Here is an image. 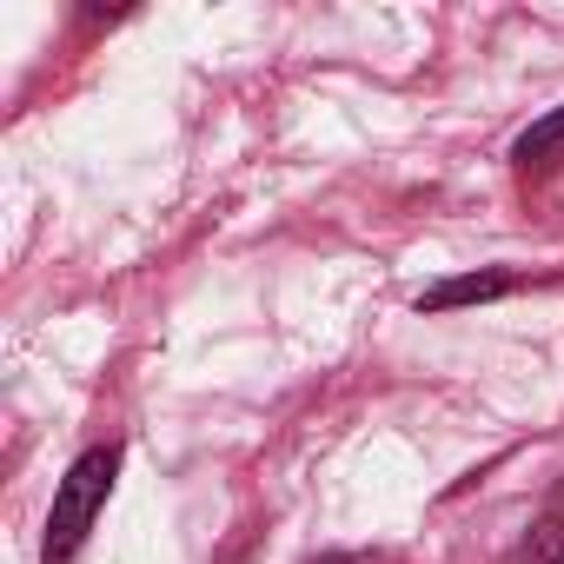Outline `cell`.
Here are the masks:
<instances>
[{"mask_svg":"<svg viewBox=\"0 0 564 564\" xmlns=\"http://www.w3.org/2000/svg\"><path fill=\"white\" fill-rule=\"evenodd\" d=\"M511 160H518V173H557L564 166V107L544 113L538 127H524L518 147H511Z\"/></svg>","mask_w":564,"mask_h":564,"instance_id":"3957f363","label":"cell"},{"mask_svg":"<svg viewBox=\"0 0 564 564\" xmlns=\"http://www.w3.org/2000/svg\"><path fill=\"white\" fill-rule=\"evenodd\" d=\"M113 471H120V452L113 445H94L67 465L61 491H54V518H47V544H41V564H74V551L87 544L107 491H113Z\"/></svg>","mask_w":564,"mask_h":564,"instance_id":"6da1fadb","label":"cell"},{"mask_svg":"<svg viewBox=\"0 0 564 564\" xmlns=\"http://www.w3.org/2000/svg\"><path fill=\"white\" fill-rule=\"evenodd\" d=\"M518 293L511 272H458V279H438V286L419 293V313H452V306H485V300H505Z\"/></svg>","mask_w":564,"mask_h":564,"instance_id":"7a4b0ae2","label":"cell"},{"mask_svg":"<svg viewBox=\"0 0 564 564\" xmlns=\"http://www.w3.org/2000/svg\"><path fill=\"white\" fill-rule=\"evenodd\" d=\"M326 564H386V557H326Z\"/></svg>","mask_w":564,"mask_h":564,"instance_id":"277c9868","label":"cell"}]
</instances>
